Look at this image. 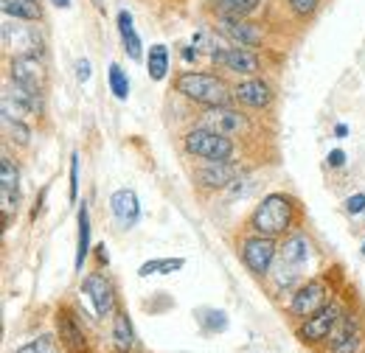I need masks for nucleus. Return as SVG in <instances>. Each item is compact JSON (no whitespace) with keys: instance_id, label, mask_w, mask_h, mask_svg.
<instances>
[{"instance_id":"obj_1","label":"nucleus","mask_w":365,"mask_h":353,"mask_svg":"<svg viewBox=\"0 0 365 353\" xmlns=\"http://www.w3.org/2000/svg\"><path fill=\"white\" fill-rule=\"evenodd\" d=\"M292 214H295V202L292 196L275 191L267 194L250 214L247 227L256 233V236H267V238H278L284 236L289 227H292Z\"/></svg>"},{"instance_id":"obj_2","label":"nucleus","mask_w":365,"mask_h":353,"mask_svg":"<svg viewBox=\"0 0 365 353\" xmlns=\"http://www.w3.org/2000/svg\"><path fill=\"white\" fill-rule=\"evenodd\" d=\"M175 90L185 95L188 101L194 104H202V107H222L228 104L233 90L225 85L222 76L217 73H208V70H182L175 76Z\"/></svg>"},{"instance_id":"obj_3","label":"nucleus","mask_w":365,"mask_h":353,"mask_svg":"<svg viewBox=\"0 0 365 353\" xmlns=\"http://www.w3.org/2000/svg\"><path fill=\"white\" fill-rule=\"evenodd\" d=\"M182 149L191 157H200L205 163H230V157L236 152L228 135H220L214 130H205V127H194L182 135Z\"/></svg>"},{"instance_id":"obj_4","label":"nucleus","mask_w":365,"mask_h":353,"mask_svg":"<svg viewBox=\"0 0 365 353\" xmlns=\"http://www.w3.org/2000/svg\"><path fill=\"white\" fill-rule=\"evenodd\" d=\"M3 48L11 56H46V40L37 26H29L23 20H9L3 23Z\"/></svg>"},{"instance_id":"obj_5","label":"nucleus","mask_w":365,"mask_h":353,"mask_svg":"<svg viewBox=\"0 0 365 353\" xmlns=\"http://www.w3.org/2000/svg\"><path fill=\"white\" fill-rule=\"evenodd\" d=\"M211 65L228 70L233 76H245V79H250V76H256V73L262 70L259 53H256L253 48H239V45L211 51Z\"/></svg>"},{"instance_id":"obj_6","label":"nucleus","mask_w":365,"mask_h":353,"mask_svg":"<svg viewBox=\"0 0 365 353\" xmlns=\"http://www.w3.org/2000/svg\"><path fill=\"white\" fill-rule=\"evenodd\" d=\"M9 82L26 88L34 95H43L48 82V70L43 59L40 56H11L9 59Z\"/></svg>"},{"instance_id":"obj_7","label":"nucleus","mask_w":365,"mask_h":353,"mask_svg":"<svg viewBox=\"0 0 365 353\" xmlns=\"http://www.w3.org/2000/svg\"><path fill=\"white\" fill-rule=\"evenodd\" d=\"M275 255H278V244H275V238H267V236H247L245 241H242V247H239V258H242V264L247 266L253 275H267L270 272V266H273Z\"/></svg>"},{"instance_id":"obj_8","label":"nucleus","mask_w":365,"mask_h":353,"mask_svg":"<svg viewBox=\"0 0 365 353\" xmlns=\"http://www.w3.org/2000/svg\"><path fill=\"white\" fill-rule=\"evenodd\" d=\"M214 26H217V34H222L228 43L239 48H259L264 43L262 26L253 23L250 17H217Z\"/></svg>"},{"instance_id":"obj_9","label":"nucleus","mask_w":365,"mask_h":353,"mask_svg":"<svg viewBox=\"0 0 365 353\" xmlns=\"http://www.w3.org/2000/svg\"><path fill=\"white\" fill-rule=\"evenodd\" d=\"M200 127L236 137V135L247 132L250 124H247V115H242V110H233L230 104H222V107H208L202 121H200Z\"/></svg>"},{"instance_id":"obj_10","label":"nucleus","mask_w":365,"mask_h":353,"mask_svg":"<svg viewBox=\"0 0 365 353\" xmlns=\"http://www.w3.org/2000/svg\"><path fill=\"white\" fill-rule=\"evenodd\" d=\"M40 107H43V95H34V93H29L26 88L14 85V82H9L3 88V115L23 118L26 121V118L37 115Z\"/></svg>"},{"instance_id":"obj_11","label":"nucleus","mask_w":365,"mask_h":353,"mask_svg":"<svg viewBox=\"0 0 365 353\" xmlns=\"http://www.w3.org/2000/svg\"><path fill=\"white\" fill-rule=\"evenodd\" d=\"M326 297H329L326 283L323 280H309V283H304L301 289L292 292L289 314L298 317V320H307V317H312L315 311H320L326 306Z\"/></svg>"},{"instance_id":"obj_12","label":"nucleus","mask_w":365,"mask_h":353,"mask_svg":"<svg viewBox=\"0 0 365 353\" xmlns=\"http://www.w3.org/2000/svg\"><path fill=\"white\" fill-rule=\"evenodd\" d=\"M340 314H343V311H340L337 303H326L323 309L315 311L312 317H307V320L301 322L298 337H301L304 342H323L326 337H331V331H334Z\"/></svg>"},{"instance_id":"obj_13","label":"nucleus","mask_w":365,"mask_h":353,"mask_svg":"<svg viewBox=\"0 0 365 353\" xmlns=\"http://www.w3.org/2000/svg\"><path fill=\"white\" fill-rule=\"evenodd\" d=\"M233 98H236L242 107H250V110H270L275 101V93L264 79L250 76V79H242V82L233 88Z\"/></svg>"},{"instance_id":"obj_14","label":"nucleus","mask_w":365,"mask_h":353,"mask_svg":"<svg viewBox=\"0 0 365 353\" xmlns=\"http://www.w3.org/2000/svg\"><path fill=\"white\" fill-rule=\"evenodd\" d=\"M82 292L91 297L93 309H96L98 317H110V314H115V289H113V283H110L101 272H91V275L85 278Z\"/></svg>"},{"instance_id":"obj_15","label":"nucleus","mask_w":365,"mask_h":353,"mask_svg":"<svg viewBox=\"0 0 365 353\" xmlns=\"http://www.w3.org/2000/svg\"><path fill=\"white\" fill-rule=\"evenodd\" d=\"M56 334H59V342L68 353H91L88 351L85 328L79 325L76 314L71 309H59V314H56Z\"/></svg>"},{"instance_id":"obj_16","label":"nucleus","mask_w":365,"mask_h":353,"mask_svg":"<svg viewBox=\"0 0 365 353\" xmlns=\"http://www.w3.org/2000/svg\"><path fill=\"white\" fill-rule=\"evenodd\" d=\"M20 205V174L17 166L9 154H3L0 160V208L6 214V219H11V214Z\"/></svg>"},{"instance_id":"obj_17","label":"nucleus","mask_w":365,"mask_h":353,"mask_svg":"<svg viewBox=\"0 0 365 353\" xmlns=\"http://www.w3.org/2000/svg\"><path fill=\"white\" fill-rule=\"evenodd\" d=\"M360 348V320L357 314H340L331 331V353H357Z\"/></svg>"},{"instance_id":"obj_18","label":"nucleus","mask_w":365,"mask_h":353,"mask_svg":"<svg viewBox=\"0 0 365 353\" xmlns=\"http://www.w3.org/2000/svg\"><path fill=\"white\" fill-rule=\"evenodd\" d=\"M110 211L113 216L118 219L121 227H133L140 219V202H138V194L130 188H121L110 196Z\"/></svg>"},{"instance_id":"obj_19","label":"nucleus","mask_w":365,"mask_h":353,"mask_svg":"<svg viewBox=\"0 0 365 353\" xmlns=\"http://www.w3.org/2000/svg\"><path fill=\"white\" fill-rule=\"evenodd\" d=\"M197 179L202 188H211V191H222V188H230L236 179H239V169L233 163H205L200 172H197Z\"/></svg>"},{"instance_id":"obj_20","label":"nucleus","mask_w":365,"mask_h":353,"mask_svg":"<svg viewBox=\"0 0 365 353\" xmlns=\"http://www.w3.org/2000/svg\"><path fill=\"white\" fill-rule=\"evenodd\" d=\"M278 255H281L284 264L301 269V266L309 261V255H312V241H309L304 233H292V236L278 247Z\"/></svg>"},{"instance_id":"obj_21","label":"nucleus","mask_w":365,"mask_h":353,"mask_svg":"<svg viewBox=\"0 0 365 353\" xmlns=\"http://www.w3.org/2000/svg\"><path fill=\"white\" fill-rule=\"evenodd\" d=\"M3 14L9 20L43 23V6H40V0H3Z\"/></svg>"},{"instance_id":"obj_22","label":"nucleus","mask_w":365,"mask_h":353,"mask_svg":"<svg viewBox=\"0 0 365 353\" xmlns=\"http://www.w3.org/2000/svg\"><path fill=\"white\" fill-rule=\"evenodd\" d=\"M113 342H115L118 353H130L135 348V331H133V322L124 311L113 314Z\"/></svg>"},{"instance_id":"obj_23","label":"nucleus","mask_w":365,"mask_h":353,"mask_svg":"<svg viewBox=\"0 0 365 353\" xmlns=\"http://www.w3.org/2000/svg\"><path fill=\"white\" fill-rule=\"evenodd\" d=\"M91 255V208L79 205V233H76V272H82L85 258Z\"/></svg>"},{"instance_id":"obj_24","label":"nucleus","mask_w":365,"mask_h":353,"mask_svg":"<svg viewBox=\"0 0 365 353\" xmlns=\"http://www.w3.org/2000/svg\"><path fill=\"white\" fill-rule=\"evenodd\" d=\"M118 34H121V43H124L127 56L138 62V59L143 56V51H140V37H138L135 26H133V14H130L127 9L118 11Z\"/></svg>"},{"instance_id":"obj_25","label":"nucleus","mask_w":365,"mask_h":353,"mask_svg":"<svg viewBox=\"0 0 365 353\" xmlns=\"http://www.w3.org/2000/svg\"><path fill=\"white\" fill-rule=\"evenodd\" d=\"M262 0H211L217 17H250L256 14Z\"/></svg>"},{"instance_id":"obj_26","label":"nucleus","mask_w":365,"mask_h":353,"mask_svg":"<svg viewBox=\"0 0 365 353\" xmlns=\"http://www.w3.org/2000/svg\"><path fill=\"white\" fill-rule=\"evenodd\" d=\"M146 70L152 82H163L169 76V48L166 45H152L146 53Z\"/></svg>"},{"instance_id":"obj_27","label":"nucleus","mask_w":365,"mask_h":353,"mask_svg":"<svg viewBox=\"0 0 365 353\" xmlns=\"http://www.w3.org/2000/svg\"><path fill=\"white\" fill-rule=\"evenodd\" d=\"M3 130H6V137L17 146H29L31 140V130L26 127L23 118H11V115H3Z\"/></svg>"},{"instance_id":"obj_28","label":"nucleus","mask_w":365,"mask_h":353,"mask_svg":"<svg viewBox=\"0 0 365 353\" xmlns=\"http://www.w3.org/2000/svg\"><path fill=\"white\" fill-rule=\"evenodd\" d=\"M185 261L182 258H155V261H146V264L138 269L140 278H149V275H169V272H178L182 269Z\"/></svg>"},{"instance_id":"obj_29","label":"nucleus","mask_w":365,"mask_h":353,"mask_svg":"<svg viewBox=\"0 0 365 353\" xmlns=\"http://www.w3.org/2000/svg\"><path fill=\"white\" fill-rule=\"evenodd\" d=\"M107 85L113 90V95L118 98V101H127L130 98V79H127V73L121 70V65H110V70H107Z\"/></svg>"},{"instance_id":"obj_30","label":"nucleus","mask_w":365,"mask_h":353,"mask_svg":"<svg viewBox=\"0 0 365 353\" xmlns=\"http://www.w3.org/2000/svg\"><path fill=\"white\" fill-rule=\"evenodd\" d=\"M14 353H59L56 351V342H53V337H37V339H31V342H26L23 348H17Z\"/></svg>"},{"instance_id":"obj_31","label":"nucleus","mask_w":365,"mask_h":353,"mask_svg":"<svg viewBox=\"0 0 365 353\" xmlns=\"http://www.w3.org/2000/svg\"><path fill=\"white\" fill-rule=\"evenodd\" d=\"M287 6H289V11H292L295 17L309 20V17L320 9V0H287Z\"/></svg>"},{"instance_id":"obj_32","label":"nucleus","mask_w":365,"mask_h":353,"mask_svg":"<svg viewBox=\"0 0 365 353\" xmlns=\"http://www.w3.org/2000/svg\"><path fill=\"white\" fill-rule=\"evenodd\" d=\"M205 331H225L228 328V317L225 311H205V317H200Z\"/></svg>"},{"instance_id":"obj_33","label":"nucleus","mask_w":365,"mask_h":353,"mask_svg":"<svg viewBox=\"0 0 365 353\" xmlns=\"http://www.w3.org/2000/svg\"><path fill=\"white\" fill-rule=\"evenodd\" d=\"M71 202L79 199V154H71Z\"/></svg>"},{"instance_id":"obj_34","label":"nucleus","mask_w":365,"mask_h":353,"mask_svg":"<svg viewBox=\"0 0 365 353\" xmlns=\"http://www.w3.org/2000/svg\"><path fill=\"white\" fill-rule=\"evenodd\" d=\"M346 211L349 214H363L365 211V194H354L346 199Z\"/></svg>"},{"instance_id":"obj_35","label":"nucleus","mask_w":365,"mask_h":353,"mask_svg":"<svg viewBox=\"0 0 365 353\" xmlns=\"http://www.w3.org/2000/svg\"><path fill=\"white\" fill-rule=\"evenodd\" d=\"M91 76H93L91 62H88V59H79V62H76V79L85 85V82H91Z\"/></svg>"},{"instance_id":"obj_36","label":"nucleus","mask_w":365,"mask_h":353,"mask_svg":"<svg viewBox=\"0 0 365 353\" xmlns=\"http://www.w3.org/2000/svg\"><path fill=\"white\" fill-rule=\"evenodd\" d=\"M343 160H346V154H343V152H331V154H329V166H334V169H337V166H343Z\"/></svg>"},{"instance_id":"obj_37","label":"nucleus","mask_w":365,"mask_h":353,"mask_svg":"<svg viewBox=\"0 0 365 353\" xmlns=\"http://www.w3.org/2000/svg\"><path fill=\"white\" fill-rule=\"evenodd\" d=\"M96 250H98V261H101V264H104V261H107V253H104V250H107V247H104V244H101V247H96Z\"/></svg>"},{"instance_id":"obj_38","label":"nucleus","mask_w":365,"mask_h":353,"mask_svg":"<svg viewBox=\"0 0 365 353\" xmlns=\"http://www.w3.org/2000/svg\"><path fill=\"white\" fill-rule=\"evenodd\" d=\"M51 3H53L56 9H68V6H71V0H51Z\"/></svg>"},{"instance_id":"obj_39","label":"nucleus","mask_w":365,"mask_h":353,"mask_svg":"<svg viewBox=\"0 0 365 353\" xmlns=\"http://www.w3.org/2000/svg\"><path fill=\"white\" fill-rule=\"evenodd\" d=\"M93 3H96V6H98V9H101V0H93Z\"/></svg>"},{"instance_id":"obj_40","label":"nucleus","mask_w":365,"mask_h":353,"mask_svg":"<svg viewBox=\"0 0 365 353\" xmlns=\"http://www.w3.org/2000/svg\"><path fill=\"white\" fill-rule=\"evenodd\" d=\"M363 255H365V241H363Z\"/></svg>"}]
</instances>
